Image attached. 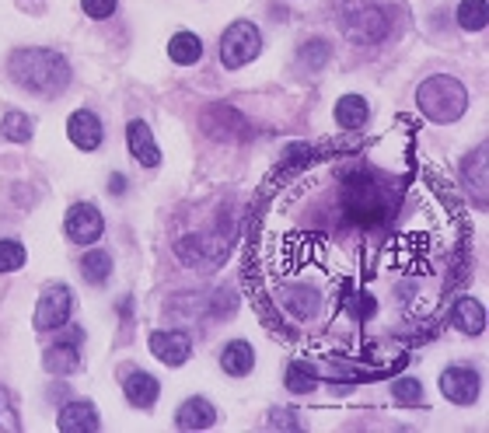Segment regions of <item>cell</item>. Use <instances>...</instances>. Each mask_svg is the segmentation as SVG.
<instances>
[{
	"mask_svg": "<svg viewBox=\"0 0 489 433\" xmlns=\"http://www.w3.org/2000/svg\"><path fill=\"white\" fill-rule=\"evenodd\" d=\"M392 395L399 399L402 406H420L423 402V385L416 378H399L395 385H392Z\"/></svg>",
	"mask_w": 489,
	"mask_h": 433,
	"instance_id": "f1b7e54d",
	"label": "cell"
},
{
	"mask_svg": "<svg viewBox=\"0 0 489 433\" xmlns=\"http://www.w3.org/2000/svg\"><path fill=\"white\" fill-rule=\"evenodd\" d=\"M314 388H318V370L312 364H304V360H294L287 367V391H294V395H312Z\"/></svg>",
	"mask_w": 489,
	"mask_h": 433,
	"instance_id": "484cf974",
	"label": "cell"
},
{
	"mask_svg": "<svg viewBox=\"0 0 489 433\" xmlns=\"http://www.w3.org/2000/svg\"><path fill=\"white\" fill-rule=\"evenodd\" d=\"M454 18H458V25H462L465 32H483L489 25V4L486 0H462Z\"/></svg>",
	"mask_w": 489,
	"mask_h": 433,
	"instance_id": "cb8c5ba5",
	"label": "cell"
},
{
	"mask_svg": "<svg viewBox=\"0 0 489 433\" xmlns=\"http://www.w3.org/2000/svg\"><path fill=\"white\" fill-rule=\"evenodd\" d=\"M269 427L273 430H297V416L287 409H273L269 412Z\"/></svg>",
	"mask_w": 489,
	"mask_h": 433,
	"instance_id": "1f68e13d",
	"label": "cell"
},
{
	"mask_svg": "<svg viewBox=\"0 0 489 433\" xmlns=\"http://www.w3.org/2000/svg\"><path fill=\"white\" fill-rule=\"evenodd\" d=\"M367 119H371V109H367V102H364L360 94H343V98L335 102V123H339L343 130H360Z\"/></svg>",
	"mask_w": 489,
	"mask_h": 433,
	"instance_id": "7402d4cb",
	"label": "cell"
},
{
	"mask_svg": "<svg viewBox=\"0 0 489 433\" xmlns=\"http://www.w3.org/2000/svg\"><path fill=\"white\" fill-rule=\"evenodd\" d=\"M462 182H465L468 196L483 206L489 196V161H486V147H475L465 161H462Z\"/></svg>",
	"mask_w": 489,
	"mask_h": 433,
	"instance_id": "9a60e30c",
	"label": "cell"
},
{
	"mask_svg": "<svg viewBox=\"0 0 489 433\" xmlns=\"http://www.w3.org/2000/svg\"><path fill=\"white\" fill-rule=\"evenodd\" d=\"M81 276L88 280V283H105L112 276V255L109 251H85V259H81Z\"/></svg>",
	"mask_w": 489,
	"mask_h": 433,
	"instance_id": "d4e9b609",
	"label": "cell"
},
{
	"mask_svg": "<svg viewBox=\"0 0 489 433\" xmlns=\"http://www.w3.org/2000/svg\"><path fill=\"white\" fill-rule=\"evenodd\" d=\"M479 391H483V381H479V370L472 367H447L441 374V395L454 406H475Z\"/></svg>",
	"mask_w": 489,
	"mask_h": 433,
	"instance_id": "9c48e42d",
	"label": "cell"
},
{
	"mask_svg": "<svg viewBox=\"0 0 489 433\" xmlns=\"http://www.w3.org/2000/svg\"><path fill=\"white\" fill-rule=\"evenodd\" d=\"M451 321L458 332L465 336H483L486 332V308L475 300V297H462L454 308H451Z\"/></svg>",
	"mask_w": 489,
	"mask_h": 433,
	"instance_id": "d6986e66",
	"label": "cell"
},
{
	"mask_svg": "<svg viewBox=\"0 0 489 433\" xmlns=\"http://www.w3.org/2000/svg\"><path fill=\"white\" fill-rule=\"evenodd\" d=\"M217 423V409L206 402V399H200V395H193V399H185L182 406L175 409V427L178 430H210Z\"/></svg>",
	"mask_w": 489,
	"mask_h": 433,
	"instance_id": "e0dca14e",
	"label": "cell"
},
{
	"mask_svg": "<svg viewBox=\"0 0 489 433\" xmlns=\"http://www.w3.org/2000/svg\"><path fill=\"white\" fill-rule=\"evenodd\" d=\"M81 7H85V15L95 18V22H105L115 15V7H119V0H81Z\"/></svg>",
	"mask_w": 489,
	"mask_h": 433,
	"instance_id": "f546056e",
	"label": "cell"
},
{
	"mask_svg": "<svg viewBox=\"0 0 489 433\" xmlns=\"http://www.w3.org/2000/svg\"><path fill=\"white\" fill-rule=\"evenodd\" d=\"M259 49H263V35H259V28L252 22H235L227 25V32L221 35V64L231 70L244 67V64H252L255 56H259Z\"/></svg>",
	"mask_w": 489,
	"mask_h": 433,
	"instance_id": "8992f818",
	"label": "cell"
},
{
	"mask_svg": "<svg viewBox=\"0 0 489 433\" xmlns=\"http://www.w3.org/2000/svg\"><path fill=\"white\" fill-rule=\"evenodd\" d=\"M74 315V294L64 283H49L35 304V329L53 332V329H64Z\"/></svg>",
	"mask_w": 489,
	"mask_h": 433,
	"instance_id": "52a82bcc",
	"label": "cell"
},
{
	"mask_svg": "<svg viewBox=\"0 0 489 433\" xmlns=\"http://www.w3.org/2000/svg\"><path fill=\"white\" fill-rule=\"evenodd\" d=\"M224 126H227L224 140H238V137H248V133H252V130H248V123H244V119L235 113V109H227V105H214V109L206 113V123H203V130H206L210 137L221 140Z\"/></svg>",
	"mask_w": 489,
	"mask_h": 433,
	"instance_id": "ac0fdd59",
	"label": "cell"
},
{
	"mask_svg": "<svg viewBox=\"0 0 489 433\" xmlns=\"http://www.w3.org/2000/svg\"><path fill=\"white\" fill-rule=\"evenodd\" d=\"M64 228H67V238L74 245H91L105 234V217L98 213V206L91 203H74L64 217Z\"/></svg>",
	"mask_w": 489,
	"mask_h": 433,
	"instance_id": "ba28073f",
	"label": "cell"
},
{
	"mask_svg": "<svg viewBox=\"0 0 489 433\" xmlns=\"http://www.w3.org/2000/svg\"><path fill=\"white\" fill-rule=\"evenodd\" d=\"M325 60H329V46L322 39H312L308 46L301 49V64H308V67H322Z\"/></svg>",
	"mask_w": 489,
	"mask_h": 433,
	"instance_id": "4dcf8cb0",
	"label": "cell"
},
{
	"mask_svg": "<svg viewBox=\"0 0 489 433\" xmlns=\"http://www.w3.org/2000/svg\"><path fill=\"white\" fill-rule=\"evenodd\" d=\"M81 340H85V332H81V329H74L70 336H64V340L53 342V346L45 349V357H43L45 370H53V374H74V370L81 367V357H77Z\"/></svg>",
	"mask_w": 489,
	"mask_h": 433,
	"instance_id": "4fadbf2b",
	"label": "cell"
},
{
	"mask_svg": "<svg viewBox=\"0 0 489 433\" xmlns=\"http://www.w3.org/2000/svg\"><path fill=\"white\" fill-rule=\"evenodd\" d=\"M168 56H172V64L193 67L203 56V43L193 32H178V35H172V43H168Z\"/></svg>",
	"mask_w": 489,
	"mask_h": 433,
	"instance_id": "603a6c76",
	"label": "cell"
},
{
	"mask_svg": "<svg viewBox=\"0 0 489 433\" xmlns=\"http://www.w3.org/2000/svg\"><path fill=\"white\" fill-rule=\"evenodd\" d=\"M339 28L356 46H374L388 35V15L378 4H346L339 11Z\"/></svg>",
	"mask_w": 489,
	"mask_h": 433,
	"instance_id": "277c9868",
	"label": "cell"
},
{
	"mask_svg": "<svg viewBox=\"0 0 489 433\" xmlns=\"http://www.w3.org/2000/svg\"><path fill=\"white\" fill-rule=\"evenodd\" d=\"M56 430L64 433H98L102 430V416L95 409V402L88 399H74L60 409V419H56Z\"/></svg>",
	"mask_w": 489,
	"mask_h": 433,
	"instance_id": "7c38bea8",
	"label": "cell"
},
{
	"mask_svg": "<svg viewBox=\"0 0 489 433\" xmlns=\"http://www.w3.org/2000/svg\"><path fill=\"white\" fill-rule=\"evenodd\" d=\"M25 266V245L15 238H4L0 241V273H15Z\"/></svg>",
	"mask_w": 489,
	"mask_h": 433,
	"instance_id": "83f0119b",
	"label": "cell"
},
{
	"mask_svg": "<svg viewBox=\"0 0 489 433\" xmlns=\"http://www.w3.org/2000/svg\"><path fill=\"white\" fill-rule=\"evenodd\" d=\"M32 119L25 113H7L4 119H0V133H4V140H11V143H28L32 140Z\"/></svg>",
	"mask_w": 489,
	"mask_h": 433,
	"instance_id": "4316f807",
	"label": "cell"
},
{
	"mask_svg": "<svg viewBox=\"0 0 489 433\" xmlns=\"http://www.w3.org/2000/svg\"><path fill=\"white\" fill-rule=\"evenodd\" d=\"M67 137L77 151H98V147H102V140H105V126H102V119H98L95 113L81 109V113L70 115Z\"/></svg>",
	"mask_w": 489,
	"mask_h": 433,
	"instance_id": "5bb4252c",
	"label": "cell"
},
{
	"mask_svg": "<svg viewBox=\"0 0 489 433\" xmlns=\"http://www.w3.org/2000/svg\"><path fill=\"white\" fill-rule=\"evenodd\" d=\"M231 245H235V228L227 224L210 234H185L182 241H175V251L185 266H217L221 259H227Z\"/></svg>",
	"mask_w": 489,
	"mask_h": 433,
	"instance_id": "5b68a950",
	"label": "cell"
},
{
	"mask_svg": "<svg viewBox=\"0 0 489 433\" xmlns=\"http://www.w3.org/2000/svg\"><path fill=\"white\" fill-rule=\"evenodd\" d=\"M318 304H322V294L314 287H290L284 294V308H287L290 319H314Z\"/></svg>",
	"mask_w": 489,
	"mask_h": 433,
	"instance_id": "44dd1931",
	"label": "cell"
},
{
	"mask_svg": "<svg viewBox=\"0 0 489 433\" xmlns=\"http://www.w3.org/2000/svg\"><path fill=\"white\" fill-rule=\"evenodd\" d=\"M221 367H224V374H231V378H244V374H252V367H255V353H252V346H248L244 340H231L221 353Z\"/></svg>",
	"mask_w": 489,
	"mask_h": 433,
	"instance_id": "ffe728a7",
	"label": "cell"
},
{
	"mask_svg": "<svg viewBox=\"0 0 489 433\" xmlns=\"http://www.w3.org/2000/svg\"><path fill=\"white\" fill-rule=\"evenodd\" d=\"M126 143H130V154H134L144 168H157V164H161L157 140L144 119H130V126H126Z\"/></svg>",
	"mask_w": 489,
	"mask_h": 433,
	"instance_id": "2e32d148",
	"label": "cell"
},
{
	"mask_svg": "<svg viewBox=\"0 0 489 433\" xmlns=\"http://www.w3.org/2000/svg\"><path fill=\"white\" fill-rule=\"evenodd\" d=\"M123 395H126V402L134 409H151L157 402V395H161V385H157L155 374H147L140 367H126L123 370Z\"/></svg>",
	"mask_w": 489,
	"mask_h": 433,
	"instance_id": "8fae6325",
	"label": "cell"
},
{
	"mask_svg": "<svg viewBox=\"0 0 489 433\" xmlns=\"http://www.w3.org/2000/svg\"><path fill=\"white\" fill-rule=\"evenodd\" d=\"M416 105L430 123H458L468 109V88L447 74H437V77H426L420 84Z\"/></svg>",
	"mask_w": 489,
	"mask_h": 433,
	"instance_id": "3957f363",
	"label": "cell"
},
{
	"mask_svg": "<svg viewBox=\"0 0 489 433\" xmlns=\"http://www.w3.org/2000/svg\"><path fill=\"white\" fill-rule=\"evenodd\" d=\"M11 77L28 94L56 98L70 84V64L56 49H18L11 56Z\"/></svg>",
	"mask_w": 489,
	"mask_h": 433,
	"instance_id": "6da1fadb",
	"label": "cell"
},
{
	"mask_svg": "<svg viewBox=\"0 0 489 433\" xmlns=\"http://www.w3.org/2000/svg\"><path fill=\"white\" fill-rule=\"evenodd\" d=\"M109 192H112V196L126 192V179H123V175H112V179H109Z\"/></svg>",
	"mask_w": 489,
	"mask_h": 433,
	"instance_id": "d6a6232c",
	"label": "cell"
},
{
	"mask_svg": "<svg viewBox=\"0 0 489 433\" xmlns=\"http://www.w3.org/2000/svg\"><path fill=\"white\" fill-rule=\"evenodd\" d=\"M147 349L155 353L161 364L182 367L189 357H193V340H189L182 329H161V332H151Z\"/></svg>",
	"mask_w": 489,
	"mask_h": 433,
	"instance_id": "30bf717a",
	"label": "cell"
},
{
	"mask_svg": "<svg viewBox=\"0 0 489 433\" xmlns=\"http://www.w3.org/2000/svg\"><path fill=\"white\" fill-rule=\"evenodd\" d=\"M343 206L346 217L364 228H378L392 217L395 210V196L371 175V172H354L343 179Z\"/></svg>",
	"mask_w": 489,
	"mask_h": 433,
	"instance_id": "7a4b0ae2",
	"label": "cell"
}]
</instances>
